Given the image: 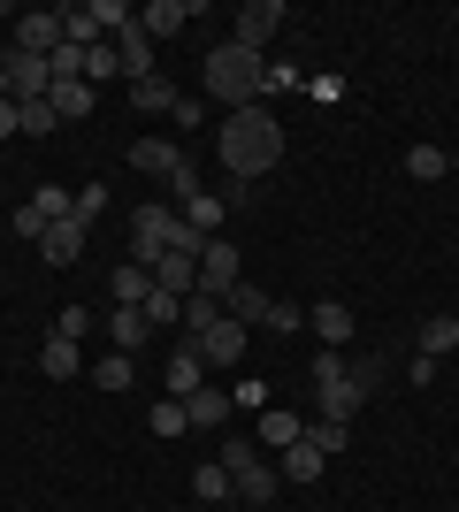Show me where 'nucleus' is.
Masks as SVG:
<instances>
[{
	"mask_svg": "<svg viewBox=\"0 0 459 512\" xmlns=\"http://www.w3.org/2000/svg\"><path fill=\"white\" fill-rule=\"evenodd\" d=\"M115 77H123V54H115V39L85 46V85H115Z\"/></svg>",
	"mask_w": 459,
	"mask_h": 512,
	"instance_id": "obj_30",
	"label": "nucleus"
},
{
	"mask_svg": "<svg viewBox=\"0 0 459 512\" xmlns=\"http://www.w3.org/2000/svg\"><path fill=\"white\" fill-rule=\"evenodd\" d=\"M16 130H23V138H46V130H62L54 100H23V107H16Z\"/></svg>",
	"mask_w": 459,
	"mask_h": 512,
	"instance_id": "obj_35",
	"label": "nucleus"
},
{
	"mask_svg": "<svg viewBox=\"0 0 459 512\" xmlns=\"http://www.w3.org/2000/svg\"><path fill=\"white\" fill-rule=\"evenodd\" d=\"M138 314H146L153 329H184V299H176V291H161V283L146 291V306H138Z\"/></svg>",
	"mask_w": 459,
	"mask_h": 512,
	"instance_id": "obj_31",
	"label": "nucleus"
},
{
	"mask_svg": "<svg viewBox=\"0 0 459 512\" xmlns=\"http://www.w3.org/2000/svg\"><path fill=\"white\" fill-rule=\"evenodd\" d=\"M39 367H46V383H69V375H85V352L69 337H46L39 344Z\"/></svg>",
	"mask_w": 459,
	"mask_h": 512,
	"instance_id": "obj_19",
	"label": "nucleus"
},
{
	"mask_svg": "<svg viewBox=\"0 0 459 512\" xmlns=\"http://www.w3.org/2000/svg\"><path fill=\"white\" fill-rule=\"evenodd\" d=\"M92 383H100V390H131V383H138L131 352H115V344H108V352H100V367H92Z\"/></svg>",
	"mask_w": 459,
	"mask_h": 512,
	"instance_id": "obj_29",
	"label": "nucleus"
},
{
	"mask_svg": "<svg viewBox=\"0 0 459 512\" xmlns=\"http://www.w3.org/2000/svg\"><path fill=\"white\" fill-rule=\"evenodd\" d=\"M352 367H345V352H314V390H329V383H345Z\"/></svg>",
	"mask_w": 459,
	"mask_h": 512,
	"instance_id": "obj_43",
	"label": "nucleus"
},
{
	"mask_svg": "<svg viewBox=\"0 0 459 512\" xmlns=\"http://www.w3.org/2000/svg\"><path fill=\"white\" fill-rule=\"evenodd\" d=\"M39 253H46V268H77V260H85V222H54V230L39 237Z\"/></svg>",
	"mask_w": 459,
	"mask_h": 512,
	"instance_id": "obj_16",
	"label": "nucleus"
},
{
	"mask_svg": "<svg viewBox=\"0 0 459 512\" xmlns=\"http://www.w3.org/2000/svg\"><path fill=\"white\" fill-rule=\"evenodd\" d=\"M192 16H199V0H146V8H138V31H146V39H176Z\"/></svg>",
	"mask_w": 459,
	"mask_h": 512,
	"instance_id": "obj_15",
	"label": "nucleus"
},
{
	"mask_svg": "<svg viewBox=\"0 0 459 512\" xmlns=\"http://www.w3.org/2000/svg\"><path fill=\"white\" fill-rule=\"evenodd\" d=\"M131 161H138V169H146V176H161V184H169L176 199H192V192H199L192 161H184V153H176V146H161V138H138V146H131Z\"/></svg>",
	"mask_w": 459,
	"mask_h": 512,
	"instance_id": "obj_5",
	"label": "nucleus"
},
{
	"mask_svg": "<svg viewBox=\"0 0 459 512\" xmlns=\"http://www.w3.org/2000/svg\"><path fill=\"white\" fill-rule=\"evenodd\" d=\"M306 444H314V451H345L352 444V421H306Z\"/></svg>",
	"mask_w": 459,
	"mask_h": 512,
	"instance_id": "obj_41",
	"label": "nucleus"
},
{
	"mask_svg": "<svg viewBox=\"0 0 459 512\" xmlns=\"http://www.w3.org/2000/svg\"><path fill=\"white\" fill-rule=\"evenodd\" d=\"M222 467H230V497H245V505L284 497V467H268L261 444H245V436H222Z\"/></svg>",
	"mask_w": 459,
	"mask_h": 512,
	"instance_id": "obj_3",
	"label": "nucleus"
},
{
	"mask_svg": "<svg viewBox=\"0 0 459 512\" xmlns=\"http://www.w3.org/2000/svg\"><path fill=\"white\" fill-rule=\"evenodd\" d=\"M184 413H192V428H230V390H192Z\"/></svg>",
	"mask_w": 459,
	"mask_h": 512,
	"instance_id": "obj_24",
	"label": "nucleus"
},
{
	"mask_svg": "<svg viewBox=\"0 0 459 512\" xmlns=\"http://www.w3.org/2000/svg\"><path fill=\"white\" fill-rule=\"evenodd\" d=\"M299 436H306L299 413H284V406H268V413H261V451H291Z\"/></svg>",
	"mask_w": 459,
	"mask_h": 512,
	"instance_id": "obj_21",
	"label": "nucleus"
},
{
	"mask_svg": "<svg viewBox=\"0 0 459 512\" xmlns=\"http://www.w3.org/2000/svg\"><path fill=\"white\" fill-rule=\"evenodd\" d=\"M406 176H414V184H444V176H452V153L444 146H406Z\"/></svg>",
	"mask_w": 459,
	"mask_h": 512,
	"instance_id": "obj_22",
	"label": "nucleus"
},
{
	"mask_svg": "<svg viewBox=\"0 0 459 512\" xmlns=\"http://www.w3.org/2000/svg\"><path fill=\"white\" fill-rule=\"evenodd\" d=\"M192 497H199V505H222V497H230V467H222V459L192 467Z\"/></svg>",
	"mask_w": 459,
	"mask_h": 512,
	"instance_id": "obj_32",
	"label": "nucleus"
},
{
	"mask_svg": "<svg viewBox=\"0 0 459 512\" xmlns=\"http://www.w3.org/2000/svg\"><path fill=\"white\" fill-rule=\"evenodd\" d=\"M192 390H207V360H199L192 337L169 344V398H192Z\"/></svg>",
	"mask_w": 459,
	"mask_h": 512,
	"instance_id": "obj_14",
	"label": "nucleus"
},
{
	"mask_svg": "<svg viewBox=\"0 0 459 512\" xmlns=\"http://www.w3.org/2000/svg\"><path fill=\"white\" fill-rule=\"evenodd\" d=\"M169 237H176V214L161 207V199L131 214V260H138V268H153V260L169 253Z\"/></svg>",
	"mask_w": 459,
	"mask_h": 512,
	"instance_id": "obj_6",
	"label": "nucleus"
},
{
	"mask_svg": "<svg viewBox=\"0 0 459 512\" xmlns=\"http://www.w3.org/2000/svg\"><path fill=\"white\" fill-rule=\"evenodd\" d=\"M0 138H16V100H0Z\"/></svg>",
	"mask_w": 459,
	"mask_h": 512,
	"instance_id": "obj_46",
	"label": "nucleus"
},
{
	"mask_svg": "<svg viewBox=\"0 0 459 512\" xmlns=\"http://www.w3.org/2000/svg\"><path fill=\"white\" fill-rule=\"evenodd\" d=\"M146 421H153V436H169V444H176V436H192V413H184V398H161Z\"/></svg>",
	"mask_w": 459,
	"mask_h": 512,
	"instance_id": "obj_34",
	"label": "nucleus"
},
{
	"mask_svg": "<svg viewBox=\"0 0 459 512\" xmlns=\"http://www.w3.org/2000/svg\"><path fill=\"white\" fill-rule=\"evenodd\" d=\"M131 100L146 107V115H161V107L176 115V92H169V77H161V69H153V77H138V85H131Z\"/></svg>",
	"mask_w": 459,
	"mask_h": 512,
	"instance_id": "obj_37",
	"label": "nucleus"
},
{
	"mask_svg": "<svg viewBox=\"0 0 459 512\" xmlns=\"http://www.w3.org/2000/svg\"><path fill=\"white\" fill-rule=\"evenodd\" d=\"M215 321H222V299H207V291H192V299H184V337L215 329Z\"/></svg>",
	"mask_w": 459,
	"mask_h": 512,
	"instance_id": "obj_38",
	"label": "nucleus"
},
{
	"mask_svg": "<svg viewBox=\"0 0 459 512\" xmlns=\"http://www.w3.org/2000/svg\"><path fill=\"white\" fill-rule=\"evenodd\" d=\"M46 337H69V344H85V337H92V306H62Z\"/></svg>",
	"mask_w": 459,
	"mask_h": 512,
	"instance_id": "obj_40",
	"label": "nucleus"
},
{
	"mask_svg": "<svg viewBox=\"0 0 459 512\" xmlns=\"http://www.w3.org/2000/svg\"><path fill=\"white\" fill-rule=\"evenodd\" d=\"M54 46H62V16H54V8H31V16H16V54H54Z\"/></svg>",
	"mask_w": 459,
	"mask_h": 512,
	"instance_id": "obj_13",
	"label": "nucleus"
},
{
	"mask_svg": "<svg viewBox=\"0 0 459 512\" xmlns=\"http://www.w3.org/2000/svg\"><path fill=\"white\" fill-rule=\"evenodd\" d=\"M115 54H123V77H153V39L146 31H138V23H123V31H115Z\"/></svg>",
	"mask_w": 459,
	"mask_h": 512,
	"instance_id": "obj_17",
	"label": "nucleus"
},
{
	"mask_svg": "<svg viewBox=\"0 0 459 512\" xmlns=\"http://www.w3.org/2000/svg\"><path fill=\"white\" fill-rule=\"evenodd\" d=\"M238 245H230V237H207V253H199V291H207V299H230V291H238Z\"/></svg>",
	"mask_w": 459,
	"mask_h": 512,
	"instance_id": "obj_9",
	"label": "nucleus"
},
{
	"mask_svg": "<svg viewBox=\"0 0 459 512\" xmlns=\"http://www.w3.org/2000/svg\"><path fill=\"white\" fill-rule=\"evenodd\" d=\"M146 337H153V321L138 314V306H115V314H108V344H115V352H138Z\"/></svg>",
	"mask_w": 459,
	"mask_h": 512,
	"instance_id": "obj_20",
	"label": "nucleus"
},
{
	"mask_svg": "<svg viewBox=\"0 0 459 512\" xmlns=\"http://www.w3.org/2000/svg\"><path fill=\"white\" fill-rule=\"evenodd\" d=\"M153 283H161V291H176V299H192V291H199V260L161 253V260H153Z\"/></svg>",
	"mask_w": 459,
	"mask_h": 512,
	"instance_id": "obj_18",
	"label": "nucleus"
},
{
	"mask_svg": "<svg viewBox=\"0 0 459 512\" xmlns=\"http://www.w3.org/2000/svg\"><path fill=\"white\" fill-rule=\"evenodd\" d=\"M276 31H284V0H245L230 39H238L245 54H261V62H268V39H276Z\"/></svg>",
	"mask_w": 459,
	"mask_h": 512,
	"instance_id": "obj_7",
	"label": "nucleus"
},
{
	"mask_svg": "<svg viewBox=\"0 0 459 512\" xmlns=\"http://www.w3.org/2000/svg\"><path fill=\"white\" fill-rule=\"evenodd\" d=\"M299 85H306L299 62H261V92H299Z\"/></svg>",
	"mask_w": 459,
	"mask_h": 512,
	"instance_id": "obj_42",
	"label": "nucleus"
},
{
	"mask_svg": "<svg viewBox=\"0 0 459 512\" xmlns=\"http://www.w3.org/2000/svg\"><path fill=\"white\" fill-rule=\"evenodd\" d=\"M222 214H230V199H215V192H192V199H184V222H192L199 237H222Z\"/></svg>",
	"mask_w": 459,
	"mask_h": 512,
	"instance_id": "obj_27",
	"label": "nucleus"
},
{
	"mask_svg": "<svg viewBox=\"0 0 459 512\" xmlns=\"http://www.w3.org/2000/svg\"><path fill=\"white\" fill-rule=\"evenodd\" d=\"M375 375H383V367H375V360H360V367L345 375V383H329V390H322V421H352V413L368 406Z\"/></svg>",
	"mask_w": 459,
	"mask_h": 512,
	"instance_id": "obj_8",
	"label": "nucleus"
},
{
	"mask_svg": "<svg viewBox=\"0 0 459 512\" xmlns=\"http://www.w3.org/2000/svg\"><path fill=\"white\" fill-rule=\"evenodd\" d=\"M54 92V69L39 62V54H16V46H0V100H46Z\"/></svg>",
	"mask_w": 459,
	"mask_h": 512,
	"instance_id": "obj_4",
	"label": "nucleus"
},
{
	"mask_svg": "<svg viewBox=\"0 0 459 512\" xmlns=\"http://www.w3.org/2000/svg\"><path fill=\"white\" fill-rule=\"evenodd\" d=\"M215 153H222V169H230V184H253V176H268L284 161V123L268 107H230Z\"/></svg>",
	"mask_w": 459,
	"mask_h": 512,
	"instance_id": "obj_1",
	"label": "nucleus"
},
{
	"mask_svg": "<svg viewBox=\"0 0 459 512\" xmlns=\"http://www.w3.org/2000/svg\"><path fill=\"white\" fill-rule=\"evenodd\" d=\"M268 306H276V299H268L261 283H245V276H238V291L222 299V314H230V321H268Z\"/></svg>",
	"mask_w": 459,
	"mask_h": 512,
	"instance_id": "obj_28",
	"label": "nucleus"
},
{
	"mask_svg": "<svg viewBox=\"0 0 459 512\" xmlns=\"http://www.w3.org/2000/svg\"><path fill=\"white\" fill-rule=\"evenodd\" d=\"M322 467H329V451H314L306 436L284 451V482H299V490H306V482H322Z\"/></svg>",
	"mask_w": 459,
	"mask_h": 512,
	"instance_id": "obj_26",
	"label": "nucleus"
},
{
	"mask_svg": "<svg viewBox=\"0 0 459 512\" xmlns=\"http://www.w3.org/2000/svg\"><path fill=\"white\" fill-rule=\"evenodd\" d=\"M306 329H314V344H322V352H345V344H352V306H345V299L306 306Z\"/></svg>",
	"mask_w": 459,
	"mask_h": 512,
	"instance_id": "obj_11",
	"label": "nucleus"
},
{
	"mask_svg": "<svg viewBox=\"0 0 459 512\" xmlns=\"http://www.w3.org/2000/svg\"><path fill=\"white\" fill-rule=\"evenodd\" d=\"M414 352H429V360L459 352V314H429V321H421V344H414Z\"/></svg>",
	"mask_w": 459,
	"mask_h": 512,
	"instance_id": "obj_25",
	"label": "nucleus"
},
{
	"mask_svg": "<svg viewBox=\"0 0 459 512\" xmlns=\"http://www.w3.org/2000/svg\"><path fill=\"white\" fill-rule=\"evenodd\" d=\"M46 100H54V115H62V123H85V115H92V85H54Z\"/></svg>",
	"mask_w": 459,
	"mask_h": 512,
	"instance_id": "obj_36",
	"label": "nucleus"
},
{
	"mask_svg": "<svg viewBox=\"0 0 459 512\" xmlns=\"http://www.w3.org/2000/svg\"><path fill=\"white\" fill-rule=\"evenodd\" d=\"M230 398H238V406H253V413H268V383H238Z\"/></svg>",
	"mask_w": 459,
	"mask_h": 512,
	"instance_id": "obj_45",
	"label": "nucleus"
},
{
	"mask_svg": "<svg viewBox=\"0 0 459 512\" xmlns=\"http://www.w3.org/2000/svg\"><path fill=\"white\" fill-rule=\"evenodd\" d=\"M245 337H253V329H245V321H230V314H222L215 321V329H199V360H207V367H238L245 360Z\"/></svg>",
	"mask_w": 459,
	"mask_h": 512,
	"instance_id": "obj_10",
	"label": "nucleus"
},
{
	"mask_svg": "<svg viewBox=\"0 0 459 512\" xmlns=\"http://www.w3.org/2000/svg\"><path fill=\"white\" fill-rule=\"evenodd\" d=\"M268 329H284V337H291V329H306V314H299V306H284V299H276V306H268Z\"/></svg>",
	"mask_w": 459,
	"mask_h": 512,
	"instance_id": "obj_44",
	"label": "nucleus"
},
{
	"mask_svg": "<svg viewBox=\"0 0 459 512\" xmlns=\"http://www.w3.org/2000/svg\"><path fill=\"white\" fill-rule=\"evenodd\" d=\"M62 214H69V192H62V184H46V192L31 199V207H16V237H31V245H39V237L54 230Z\"/></svg>",
	"mask_w": 459,
	"mask_h": 512,
	"instance_id": "obj_12",
	"label": "nucleus"
},
{
	"mask_svg": "<svg viewBox=\"0 0 459 512\" xmlns=\"http://www.w3.org/2000/svg\"><path fill=\"white\" fill-rule=\"evenodd\" d=\"M108 291H115V306H146V291H153V268H138V260H123L108 276Z\"/></svg>",
	"mask_w": 459,
	"mask_h": 512,
	"instance_id": "obj_23",
	"label": "nucleus"
},
{
	"mask_svg": "<svg viewBox=\"0 0 459 512\" xmlns=\"http://www.w3.org/2000/svg\"><path fill=\"white\" fill-rule=\"evenodd\" d=\"M85 16H92V31H100V39H115L123 23H138V8H123V0H85Z\"/></svg>",
	"mask_w": 459,
	"mask_h": 512,
	"instance_id": "obj_33",
	"label": "nucleus"
},
{
	"mask_svg": "<svg viewBox=\"0 0 459 512\" xmlns=\"http://www.w3.org/2000/svg\"><path fill=\"white\" fill-rule=\"evenodd\" d=\"M100 207H108V184H85V192H69V222H100Z\"/></svg>",
	"mask_w": 459,
	"mask_h": 512,
	"instance_id": "obj_39",
	"label": "nucleus"
},
{
	"mask_svg": "<svg viewBox=\"0 0 459 512\" xmlns=\"http://www.w3.org/2000/svg\"><path fill=\"white\" fill-rule=\"evenodd\" d=\"M199 77H207V92H215L222 107H261V54H245L238 39H222Z\"/></svg>",
	"mask_w": 459,
	"mask_h": 512,
	"instance_id": "obj_2",
	"label": "nucleus"
}]
</instances>
